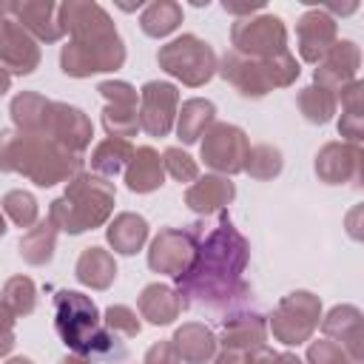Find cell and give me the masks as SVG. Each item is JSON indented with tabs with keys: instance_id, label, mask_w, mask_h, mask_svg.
Here are the masks:
<instances>
[{
	"instance_id": "38",
	"label": "cell",
	"mask_w": 364,
	"mask_h": 364,
	"mask_svg": "<svg viewBox=\"0 0 364 364\" xmlns=\"http://www.w3.org/2000/svg\"><path fill=\"white\" fill-rule=\"evenodd\" d=\"M262 65H264V77H267L270 88H287L301 74V65H299V60L290 51H282L276 57H267V60H262Z\"/></svg>"
},
{
	"instance_id": "36",
	"label": "cell",
	"mask_w": 364,
	"mask_h": 364,
	"mask_svg": "<svg viewBox=\"0 0 364 364\" xmlns=\"http://www.w3.org/2000/svg\"><path fill=\"white\" fill-rule=\"evenodd\" d=\"M0 301L17 316V318H23V316H31L34 313V307H37V287H34V282L28 279V276H11V279H6V284H3V290H0Z\"/></svg>"
},
{
	"instance_id": "15",
	"label": "cell",
	"mask_w": 364,
	"mask_h": 364,
	"mask_svg": "<svg viewBox=\"0 0 364 364\" xmlns=\"http://www.w3.org/2000/svg\"><path fill=\"white\" fill-rule=\"evenodd\" d=\"M338 40V23L330 17L321 6H310L299 20H296V48L299 57L310 65H316Z\"/></svg>"
},
{
	"instance_id": "29",
	"label": "cell",
	"mask_w": 364,
	"mask_h": 364,
	"mask_svg": "<svg viewBox=\"0 0 364 364\" xmlns=\"http://www.w3.org/2000/svg\"><path fill=\"white\" fill-rule=\"evenodd\" d=\"M216 122V105L210 100H202V97H191L179 105L176 111V136L182 145H193L202 139V134Z\"/></svg>"
},
{
	"instance_id": "30",
	"label": "cell",
	"mask_w": 364,
	"mask_h": 364,
	"mask_svg": "<svg viewBox=\"0 0 364 364\" xmlns=\"http://www.w3.org/2000/svg\"><path fill=\"white\" fill-rule=\"evenodd\" d=\"M57 233H60V230H57L48 219H40L37 225H31V228L20 236V242H17V250H20L23 262L31 264V267H43V264H48V262L54 259Z\"/></svg>"
},
{
	"instance_id": "45",
	"label": "cell",
	"mask_w": 364,
	"mask_h": 364,
	"mask_svg": "<svg viewBox=\"0 0 364 364\" xmlns=\"http://www.w3.org/2000/svg\"><path fill=\"white\" fill-rule=\"evenodd\" d=\"M142 364H182V361H179V353L173 350L171 338H162V341H156V344L148 347Z\"/></svg>"
},
{
	"instance_id": "52",
	"label": "cell",
	"mask_w": 364,
	"mask_h": 364,
	"mask_svg": "<svg viewBox=\"0 0 364 364\" xmlns=\"http://www.w3.org/2000/svg\"><path fill=\"white\" fill-rule=\"evenodd\" d=\"M60 364H94V358L88 355H80V353H71V355H63Z\"/></svg>"
},
{
	"instance_id": "55",
	"label": "cell",
	"mask_w": 364,
	"mask_h": 364,
	"mask_svg": "<svg viewBox=\"0 0 364 364\" xmlns=\"http://www.w3.org/2000/svg\"><path fill=\"white\" fill-rule=\"evenodd\" d=\"M6 230H9V228H6V216H3V210H0V236H6Z\"/></svg>"
},
{
	"instance_id": "37",
	"label": "cell",
	"mask_w": 364,
	"mask_h": 364,
	"mask_svg": "<svg viewBox=\"0 0 364 364\" xmlns=\"http://www.w3.org/2000/svg\"><path fill=\"white\" fill-rule=\"evenodd\" d=\"M102 128L114 139H131L139 131V114H136V108L105 105L102 108Z\"/></svg>"
},
{
	"instance_id": "9",
	"label": "cell",
	"mask_w": 364,
	"mask_h": 364,
	"mask_svg": "<svg viewBox=\"0 0 364 364\" xmlns=\"http://www.w3.org/2000/svg\"><path fill=\"white\" fill-rule=\"evenodd\" d=\"M247 151H250V139L233 122H219L216 119L202 134V139H199L202 162L213 173H219V176H236V173H242L245 171Z\"/></svg>"
},
{
	"instance_id": "10",
	"label": "cell",
	"mask_w": 364,
	"mask_h": 364,
	"mask_svg": "<svg viewBox=\"0 0 364 364\" xmlns=\"http://www.w3.org/2000/svg\"><path fill=\"white\" fill-rule=\"evenodd\" d=\"M179 111V88L165 80H148L139 88V131L148 136H168Z\"/></svg>"
},
{
	"instance_id": "28",
	"label": "cell",
	"mask_w": 364,
	"mask_h": 364,
	"mask_svg": "<svg viewBox=\"0 0 364 364\" xmlns=\"http://www.w3.org/2000/svg\"><path fill=\"white\" fill-rule=\"evenodd\" d=\"M74 276L82 287H91V290H108L117 279V259L111 250L100 247V245H91L80 253L77 264H74Z\"/></svg>"
},
{
	"instance_id": "54",
	"label": "cell",
	"mask_w": 364,
	"mask_h": 364,
	"mask_svg": "<svg viewBox=\"0 0 364 364\" xmlns=\"http://www.w3.org/2000/svg\"><path fill=\"white\" fill-rule=\"evenodd\" d=\"M3 364H34L28 355H11L9 361H3Z\"/></svg>"
},
{
	"instance_id": "44",
	"label": "cell",
	"mask_w": 364,
	"mask_h": 364,
	"mask_svg": "<svg viewBox=\"0 0 364 364\" xmlns=\"http://www.w3.org/2000/svg\"><path fill=\"white\" fill-rule=\"evenodd\" d=\"M338 134H341V142L361 145V139H364V114H344L341 111Z\"/></svg>"
},
{
	"instance_id": "26",
	"label": "cell",
	"mask_w": 364,
	"mask_h": 364,
	"mask_svg": "<svg viewBox=\"0 0 364 364\" xmlns=\"http://www.w3.org/2000/svg\"><path fill=\"white\" fill-rule=\"evenodd\" d=\"M51 102L54 100L43 97L37 91H20V94H14V100L9 105L14 131L28 134V136H46L48 117H51Z\"/></svg>"
},
{
	"instance_id": "43",
	"label": "cell",
	"mask_w": 364,
	"mask_h": 364,
	"mask_svg": "<svg viewBox=\"0 0 364 364\" xmlns=\"http://www.w3.org/2000/svg\"><path fill=\"white\" fill-rule=\"evenodd\" d=\"M336 100L341 102V111L344 114H364V82L361 80H353L350 85H344L338 94H336Z\"/></svg>"
},
{
	"instance_id": "7",
	"label": "cell",
	"mask_w": 364,
	"mask_h": 364,
	"mask_svg": "<svg viewBox=\"0 0 364 364\" xmlns=\"http://www.w3.org/2000/svg\"><path fill=\"white\" fill-rule=\"evenodd\" d=\"M122 63H125V43L119 34L105 40H68L60 48V71L74 80L117 71L122 68Z\"/></svg>"
},
{
	"instance_id": "27",
	"label": "cell",
	"mask_w": 364,
	"mask_h": 364,
	"mask_svg": "<svg viewBox=\"0 0 364 364\" xmlns=\"http://www.w3.org/2000/svg\"><path fill=\"white\" fill-rule=\"evenodd\" d=\"M222 350H253L267 344V321L259 313H236L222 321V336L216 338Z\"/></svg>"
},
{
	"instance_id": "31",
	"label": "cell",
	"mask_w": 364,
	"mask_h": 364,
	"mask_svg": "<svg viewBox=\"0 0 364 364\" xmlns=\"http://www.w3.org/2000/svg\"><path fill=\"white\" fill-rule=\"evenodd\" d=\"M182 6L176 0H154L142 9L139 14V28L145 37H154V40H162L168 34H173L179 26H182Z\"/></svg>"
},
{
	"instance_id": "12",
	"label": "cell",
	"mask_w": 364,
	"mask_h": 364,
	"mask_svg": "<svg viewBox=\"0 0 364 364\" xmlns=\"http://www.w3.org/2000/svg\"><path fill=\"white\" fill-rule=\"evenodd\" d=\"M358 68H361V48L355 46V40H336L333 48L316 63L313 85L338 94L344 85L358 80Z\"/></svg>"
},
{
	"instance_id": "33",
	"label": "cell",
	"mask_w": 364,
	"mask_h": 364,
	"mask_svg": "<svg viewBox=\"0 0 364 364\" xmlns=\"http://www.w3.org/2000/svg\"><path fill=\"white\" fill-rule=\"evenodd\" d=\"M296 105L301 111V117L310 122V125H327L336 111H338V100L336 94L318 88V85H304L299 94H296Z\"/></svg>"
},
{
	"instance_id": "48",
	"label": "cell",
	"mask_w": 364,
	"mask_h": 364,
	"mask_svg": "<svg viewBox=\"0 0 364 364\" xmlns=\"http://www.w3.org/2000/svg\"><path fill=\"white\" fill-rule=\"evenodd\" d=\"M213 364H245V353L242 350H219L213 355Z\"/></svg>"
},
{
	"instance_id": "16",
	"label": "cell",
	"mask_w": 364,
	"mask_h": 364,
	"mask_svg": "<svg viewBox=\"0 0 364 364\" xmlns=\"http://www.w3.org/2000/svg\"><path fill=\"white\" fill-rule=\"evenodd\" d=\"M0 65L20 77L34 74L40 65V43L14 17H0Z\"/></svg>"
},
{
	"instance_id": "13",
	"label": "cell",
	"mask_w": 364,
	"mask_h": 364,
	"mask_svg": "<svg viewBox=\"0 0 364 364\" xmlns=\"http://www.w3.org/2000/svg\"><path fill=\"white\" fill-rule=\"evenodd\" d=\"M361 168H364V151L361 145H350V142H324L316 154L313 171L318 176V182L324 185H350L361 179Z\"/></svg>"
},
{
	"instance_id": "51",
	"label": "cell",
	"mask_w": 364,
	"mask_h": 364,
	"mask_svg": "<svg viewBox=\"0 0 364 364\" xmlns=\"http://www.w3.org/2000/svg\"><path fill=\"white\" fill-rule=\"evenodd\" d=\"M14 350V333H3L0 336V358H6Z\"/></svg>"
},
{
	"instance_id": "20",
	"label": "cell",
	"mask_w": 364,
	"mask_h": 364,
	"mask_svg": "<svg viewBox=\"0 0 364 364\" xmlns=\"http://www.w3.org/2000/svg\"><path fill=\"white\" fill-rule=\"evenodd\" d=\"M37 43H57L63 40V23H60V3L54 0H23L14 3L11 14Z\"/></svg>"
},
{
	"instance_id": "3",
	"label": "cell",
	"mask_w": 364,
	"mask_h": 364,
	"mask_svg": "<svg viewBox=\"0 0 364 364\" xmlns=\"http://www.w3.org/2000/svg\"><path fill=\"white\" fill-rule=\"evenodd\" d=\"M114 202V182L91 171H80L74 179L65 182V191L48 205V222L68 236H80L85 230L108 225Z\"/></svg>"
},
{
	"instance_id": "6",
	"label": "cell",
	"mask_w": 364,
	"mask_h": 364,
	"mask_svg": "<svg viewBox=\"0 0 364 364\" xmlns=\"http://www.w3.org/2000/svg\"><path fill=\"white\" fill-rule=\"evenodd\" d=\"M318 321H321V299L310 290H293L279 299L267 321V333H273V338L282 341L284 347H299L313 338Z\"/></svg>"
},
{
	"instance_id": "4",
	"label": "cell",
	"mask_w": 364,
	"mask_h": 364,
	"mask_svg": "<svg viewBox=\"0 0 364 364\" xmlns=\"http://www.w3.org/2000/svg\"><path fill=\"white\" fill-rule=\"evenodd\" d=\"M54 327L71 353L80 355H111L117 336L105 330L97 304L80 290H57L54 296Z\"/></svg>"
},
{
	"instance_id": "2",
	"label": "cell",
	"mask_w": 364,
	"mask_h": 364,
	"mask_svg": "<svg viewBox=\"0 0 364 364\" xmlns=\"http://www.w3.org/2000/svg\"><path fill=\"white\" fill-rule=\"evenodd\" d=\"M82 171V156L48 136H28L14 128L0 131V173H20L37 188H54Z\"/></svg>"
},
{
	"instance_id": "22",
	"label": "cell",
	"mask_w": 364,
	"mask_h": 364,
	"mask_svg": "<svg viewBox=\"0 0 364 364\" xmlns=\"http://www.w3.org/2000/svg\"><path fill=\"white\" fill-rule=\"evenodd\" d=\"M136 307H139V318H145L154 327H168L179 318L182 307V296L176 287L162 284V282H151L139 290L136 296Z\"/></svg>"
},
{
	"instance_id": "49",
	"label": "cell",
	"mask_w": 364,
	"mask_h": 364,
	"mask_svg": "<svg viewBox=\"0 0 364 364\" xmlns=\"http://www.w3.org/2000/svg\"><path fill=\"white\" fill-rule=\"evenodd\" d=\"M14 321H17V316L0 301V336L3 333H14Z\"/></svg>"
},
{
	"instance_id": "17",
	"label": "cell",
	"mask_w": 364,
	"mask_h": 364,
	"mask_svg": "<svg viewBox=\"0 0 364 364\" xmlns=\"http://www.w3.org/2000/svg\"><path fill=\"white\" fill-rule=\"evenodd\" d=\"M48 139H54L57 145H63L71 154H80L91 145L94 136V125L88 119V114L77 105L68 102H51V117H48Z\"/></svg>"
},
{
	"instance_id": "11",
	"label": "cell",
	"mask_w": 364,
	"mask_h": 364,
	"mask_svg": "<svg viewBox=\"0 0 364 364\" xmlns=\"http://www.w3.org/2000/svg\"><path fill=\"white\" fill-rule=\"evenodd\" d=\"M196 247L199 242L179 228H162L151 245H148V267L159 276H182L191 270L193 259H196Z\"/></svg>"
},
{
	"instance_id": "40",
	"label": "cell",
	"mask_w": 364,
	"mask_h": 364,
	"mask_svg": "<svg viewBox=\"0 0 364 364\" xmlns=\"http://www.w3.org/2000/svg\"><path fill=\"white\" fill-rule=\"evenodd\" d=\"M102 324L114 336H125V338H134V336L142 333V321H139V316L128 304H111V307H105Z\"/></svg>"
},
{
	"instance_id": "53",
	"label": "cell",
	"mask_w": 364,
	"mask_h": 364,
	"mask_svg": "<svg viewBox=\"0 0 364 364\" xmlns=\"http://www.w3.org/2000/svg\"><path fill=\"white\" fill-rule=\"evenodd\" d=\"M9 88H11V74H9V71L0 65V97H3Z\"/></svg>"
},
{
	"instance_id": "8",
	"label": "cell",
	"mask_w": 364,
	"mask_h": 364,
	"mask_svg": "<svg viewBox=\"0 0 364 364\" xmlns=\"http://www.w3.org/2000/svg\"><path fill=\"white\" fill-rule=\"evenodd\" d=\"M230 46H233V51H239L250 60L276 57V54L287 51V26L279 14H267V11L233 20Z\"/></svg>"
},
{
	"instance_id": "32",
	"label": "cell",
	"mask_w": 364,
	"mask_h": 364,
	"mask_svg": "<svg viewBox=\"0 0 364 364\" xmlns=\"http://www.w3.org/2000/svg\"><path fill=\"white\" fill-rule=\"evenodd\" d=\"M131 156H134L131 139L105 136V139L97 142L94 151H91V159H88V162H91V173L111 179V176H117L119 171H125V165L131 162Z\"/></svg>"
},
{
	"instance_id": "47",
	"label": "cell",
	"mask_w": 364,
	"mask_h": 364,
	"mask_svg": "<svg viewBox=\"0 0 364 364\" xmlns=\"http://www.w3.org/2000/svg\"><path fill=\"white\" fill-rule=\"evenodd\" d=\"M273 358H276V353L267 344L253 347V350H245V364H273Z\"/></svg>"
},
{
	"instance_id": "14",
	"label": "cell",
	"mask_w": 364,
	"mask_h": 364,
	"mask_svg": "<svg viewBox=\"0 0 364 364\" xmlns=\"http://www.w3.org/2000/svg\"><path fill=\"white\" fill-rule=\"evenodd\" d=\"M60 23L71 40H105L119 34L111 14L91 0H65L60 3Z\"/></svg>"
},
{
	"instance_id": "34",
	"label": "cell",
	"mask_w": 364,
	"mask_h": 364,
	"mask_svg": "<svg viewBox=\"0 0 364 364\" xmlns=\"http://www.w3.org/2000/svg\"><path fill=\"white\" fill-rule=\"evenodd\" d=\"M282 168H284L282 151L270 142H259V145H250L242 173H247L256 182H267V179H276L282 173Z\"/></svg>"
},
{
	"instance_id": "24",
	"label": "cell",
	"mask_w": 364,
	"mask_h": 364,
	"mask_svg": "<svg viewBox=\"0 0 364 364\" xmlns=\"http://www.w3.org/2000/svg\"><path fill=\"white\" fill-rule=\"evenodd\" d=\"M148 233H151L148 219L142 213H134V210H122L114 219H108V225H105V242L119 256L139 253L148 242Z\"/></svg>"
},
{
	"instance_id": "35",
	"label": "cell",
	"mask_w": 364,
	"mask_h": 364,
	"mask_svg": "<svg viewBox=\"0 0 364 364\" xmlns=\"http://www.w3.org/2000/svg\"><path fill=\"white\" fill-rule=\"evenodd\" d=\"M0 210H3V216H6L11 225L26 228V230L40 222V205H37L34 193H28V191H23V188L9 191V193L0 199Z\"/></svg>"
},
{
	"instance_id": "56",
	"label": "cell",
	"mask_w": 364,
	"mask_h": 364,
	"mask_svg": "<svg viewBox=\"0 0 364 364\" xmlns=\"http://www.w3.org/2000/svg\"><path fill=\"white\" fill-rule=\"evenodd\" d=\"M350 364H361V361H350Z\"/></svg>"
},
{
	"instance_id": "42",
	"label": "cell",
	"mask_w": 364,
	"mask_h": 364,
	"mask_svg": "<svg viewBox=\"0 0 364 364\" xmlns=\"http://www.w3.org/2000/svg\"><path fill=\"white\" fill-rule=\"evenodd\" d=\"M97 91L105 97V105H119V108H136L139 105V91L125 82V80H102Z\"/></svg>"
},
{
	"instance_id": "18",
	"label": "cell",
	"mask_w": 364,
	"mask_h": 364,
	"mask_svg": "<svg viewBox=\"0 0 364 364\" xmlns=\"http://www.w3.org/2000/svg\"><path fill=\"white\" fill-rule=\"evenodd\" d=\"M321 333L324 338L341 344L353 361L364 358V316L355 304H336L321 313Z\"/></svg>"
},
{
	"instance_id": "23",
	"label": "cell",
	"mask_w": 364,
	"mask_h": 364,
	"mask_svg": "<svg viewBox=\"0 0 364 364\" xmlns=\"http://www.w3.org/2000/svg\"><path fill=\"white\" fill-rule=\"evenodd\" d=\"M171 344L179 353V361L182 364H208L219 353L216 333L210 327H205L202 321H185V324H179L173 330Z\"/></svg>"
},
{
	"instance_id": "46",
	"label": "cell",
	"mask_w": 364,
	"mask_h": 364,
	"mask_svg": "<svg viewBox=\"0 0 364 364\" xmlns=\"http://www.w3.org/2000/svg\"><path fill=\"white\" fill-rule=\"evenodd\" d=\"M222 9H225L228 14H233L236 20H242V17H253V14L264 11V3H262V0H253V3H230V0H225Z\"/></svg>"
},
{
	"instance_id": "25",
	"label": "cell",
	"mask_w": 364,
	"mask_h": 364,
	"mask_svg": "<svg viewBox=\"0 0 364 364\" xmlns=\"http://www.w3.org/2000/svg\"><path fill=\"white\" fill-rule=\"evenodd\" d=\"M165 185V168L162 154L151 145L134 148L131 162L125 165V188L131 193H154Z\"/></svg>"
},
{
	"instance_id": "19",
	"label": "cell",
	"mask_w": 364,
	"mask_h": 364,
	"mask_svg": "<svg viewBox=\"0 0 364 364\" xmlns=\"http://www.w3.org/2000/svg\"><path fill=\"white\" fill-rule=\"evenodd\" d=\"M216 74H219L225 82H230V85H233L242 97H247V100H259V97H267V94L273 91L270 82H267V77H264L262 60H250V57H245V54H239V51H233V48L219 57Z\"/></svg>"
},
{
	"instance_id": "41",
	"label": "cell",
	"mask_w": 364,
	"mask_h": 364,
	"mask_svg": "<svg viewBox=\"0 0 364 364\" xmlns=\"http://www.w3.org/2000/svg\"><path fill=\"white\" fill-rule=\"evenodd\" d=\"M304 364H350L353 358L347 355V350L330 338H318L307 344V353L301 358Z\"/></svg>"
},
{
	"instance_id": "21",
	"label": "cell",
	"mask_w": 364,
	"mask_h": 364,
	"mask_svg": "<svg viewBox=\"0 0 364 364\" xmlns=\"http://www.w3.org/2000/svg\"><path fill=\"white\" fill-rule=\"evenodd\" d=\"M236 199V185L230 182V176H219V173H205L196 176L188 188H185V205L199 213V216H210L225 210L230 202Z\"/></svg>"
},
{
	"instance_id": "1",
	"label": "cell",
	"mask_w": 364,
	"mask_h": 364,
	"mask_svg": "<svg viewBox=\"0 0 364 364\" xmlns=\"http://www.w3.org/2000/svg\"><path fill=\"white\" fill-rule=\"evenodd\" d=\"M250 262L247 239L225 219L213 228L196 247V259L188 273L176 276V290L182 296V307L188 304H208L225 307L236 299L247 296L250 287L242 282V273Z\"/></svg>"
},
{
	"instance_id": "50",
	"label": "cell",
	"mask_w": 364,
	"mask_h": 364,
	"mask_svg": "<svg viewBox=\"0 0 364 364\" xmlns=\"http://www.w3.org/2000/svg\"><path fill=\"white\" fill-rule=\"evenodd\" d=\"M273 364H304L296 353H290V350H284V353H276V358H273Z\"/></svg>"
},
{
	"instance_id": "39",
	"label": "cell",
	"mask_w": 364,
	"mask_h": 364,
	"mask_svg": "<svg viewBox=\"0 0 364 364\" xmlns=\"http://www.w3.org/2000/svg\"><path fill=\"white\" fill-rule=\"evenodd\" d=\"M162 168L171 179L185 182V185H191L199 176V162L188 151H182L179 145H171V148L162 151Z\"/></svg>"
},
{
	"instance_id": "5",
	"label": "cell",
	"mask_w": 364,
	"mask_h": 364,
	"mask_svg": "<svg viewBox=\"0 0 364 364\" xmlns=\"http://www.w3.org/2000/svg\"><path fill=\"white\" fill-rule=\"evenodd\" d=\"M156 65L168 77L179 80L182 85L202 88L205 82H210L216 77L219 57L208 40H202L196 34H179V37L168 40L165 46H159Z\"/></svg>"
}]
</instances>
